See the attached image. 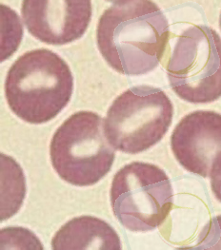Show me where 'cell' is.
Listing matches in <instances>:
<instances>
[{
    "instance_id": "obj_1",
    "label": "cell",
    "mask_w": 221,
    "mask_h": 250,
    "mask_svg": "<svg viewBox=\"0 0 221 250\" xmlns=\"http://www.w3.org/2000/svg\"><path fill=\"white\" fill-rule=\"evenodd\" d=\"M169 23L152 0L113 3L98 21L97 47L111 69L128 76L155 70L165 53Z\"/></svg>"
},
{
    "instance_id": "obj_2",
    "label": "cell",
    "mask_w": 221,
    "mask_h": 250,
    "mask_svg": "<svg viewBox=\"0 0 221 250\" xmlns=\"http://www.w3.org/2000/svg\"><path fill=\"white\" fill-rule=\"evenodd\" d=\"M74 90L70 67L48 49L27 52L6 76L5 96L12 111L24 122L43 124L67 106Z\"/></svg>"
},
{
    "instance_id": "obj_3",
    "label": "cell",
    "mask_w": 221,
    "mask_h": 250,
    "mask_svg": "<svg viewBox=\"0 0 221 250\" xmlns=\"http://www.w3.org/2000/svg\"><path fill=\"white\" fill-rule=\"evenodd\" d=\"M115 148L104 120L92 111H78L60 125L50 144V157L57 175L73 186H92L111 168Z\"/></svg>"
},
{
    "instance_id": "obj_4",
    "label": "cell",
    "mask_w": 221,
    "mask_h": 250,
    "mask_svg": "<svg viewBox=\"0 0 221 250\" xmlns=\"http://www.w3.org/2000/svg\"><path fill=\"white\" fill-rule=\"evenodd\" d=\"M174 107L161 89L132 87L110 105L104 120L105 133L117 150L136 154L158 143L172 124Z\"/></svg>"
},
{
    "instance_id": "obj_5",
    "label": "cell",
    "mask_w": 221,
    "mask_h": 250,
    "mask_svg": "<svg viewBox=\"0 0 221 250\" xmlns=\"http://www.w3.org/2000/svg\"><path fill=\"white\" fill-rule=\"evenodd\" d=\"M110 205L118 222L134 232L154 230L172 210L173 188L165 171L157 166L133 162L114 175Z\"/></svg>"
},
{
    "instance_id": "obj_6",
    "label": "cell",
    "mask_w": 221,
    "mask_h": 250,
    "mask_svg": "<svg viewBox=\"0 0 221 250\" xmlns=\"http://www.w3.org/2000/svg\"><path fill=\"white\" fill-rule=\"evenodd\" d=\"M170 86L187 102L221 97V38L207 26H193L178 37L167 66Z\"/></svg>"
},
{
    "instance_id": "obj_7",
    "label": "cell",
    "mask_w": 221,
    "mask_h": 250,
    "mask_svg": "<svg viewBox=\"0 0 221 250\" xmlns=\"http://www.w3.org/2000/svg\"><path fill=\"white\" fill-rule=\"evenodd\" d=\"M91 0H23L28 32L43 43L63 46L79 39L92 18Z\"/></svg>"
},
{
    "instance_id": "obj_8",
    "label": "cell",
    "mask_w": 221,
    "mask_h": 250,
    "mask_svg": "<svg viewBox=\"0 0 221 250\" xmlns=\"http://www.w3.org/2000/svg\"><path fill=\"white\" fill-rule=\"evenodd\" d=\"M175 157L186 170L210 176L214 161L221 151V114L197 110L184 116L171 137Z\"/></svg>"
},
{
    "instance_id": "obj_9",
    "label": "cell",
    "mask_w": 221,
    "mask_h": 250,
    "mask_svg": "<svg viewBox=\"0 0 221 250\" xmlns=\"http://www.w3.org/2000/svg\"><path fill=\"white\" fill-rule=\"evenodd\" d=\"M54 250H119L117 232L105 221L93 216H80L66 223L52 240Z\"/></svg>"
},
{
    "instance_id": "obj_10",
    "label": "cell",
    "mask_w": 221,
    "mask_h": 250,
    "mask_svg": "<svg viewBox=\"0 0 221 250\" xmlns=\"http://www.w3.org/2000/svg\"><path fill=\"white\" fill-rule=\"evenodd\" d=\"M1 163V209L0 220L6 221L19 212L26 196V179L19 163L0 154Z\"/></svg>"
},
{
    "instance_id": "obj_11",
    "label": "cell",
    "mask_w": 221,
    "mask_h": 250,
    "mask_svg": "<svg viewBox=\"0 0 221 250\" xmlns=\"http://www.w3.org/2000/svg\"><path fill=\"white\" fill-rule=\"evenodd\" d=\"M23 36V28L18 14L1 5V62L7 60L19 49Z\"/></svg>"
},
{
    "instance_id": "obj_12",
    "label": "cell",
    "mask_w": 221,
    "mask_h": 250,
    "mask_svg": "<svg viewBox=\"0 0 221 250\" xmlns=\"http://www.w3.org/2000/svg\"><path fill=\"white\" fill-rule=\"evenodd\" d=\"M0 249L42 250L43 246L33 231L24 228L13 227L0 230Z\"/></svg>"
},
{
    "instance_id": "obj_13",
    "label": "cell",
    "mask_w": 221,
    "mask_h": 250,
    "mask_svg": "<svg viewBox=\"0 0 221 250\" xmlns=\"http://www.w3.org/2000/svg\"><path fill=\"white\" fill-rule=\"evenodd\" d=\"M195 250H221V215L213 218L199 234Z\"/></svg>"
},
{
    "instance_id": "obj_14",
    "label": "cell",
    "mask_w": 221,
    "mask_h": 250,
    "mask_svg": "<svg viewBox=\"0 0 221 250\" xmlns=\"http://www.w3.org/2000/svg\"><path fill=\"white\" fill-rule=\"evenodd\" d=\"M210 177L212 190L217 199L221 202V151L214 161Z\"/></svg>"
},
{
    "instance_id": "obj_15",
    "label": "cell",
    "mask_w": 221,
    "mask_h": 250,
    "mask_svg": "<svg viewBox=\"0 0 221 250\" xmlns=\"http://www.w3.org/2000/svg\"><path fill=\"white\" fill-rule=\"evenodd\" d=\"M109 2H112V3H115V2H119V1H122V0H107Z\"/></svg>"
},
{
    "instance_id": "obj_16",
    "label": "cell",
    "mask_w": 221,
    "mask_h": 250,
    "mask_svg": "<svg viewBox=\"0 0 221 250\" xmlns=\"http://www.w3.org/2000/svg\"><path fill=\"white\" fill-rule=\"evenodd\" d=\"M220 26H221V17H220Z\"/></svg>"
}]
</instances>
